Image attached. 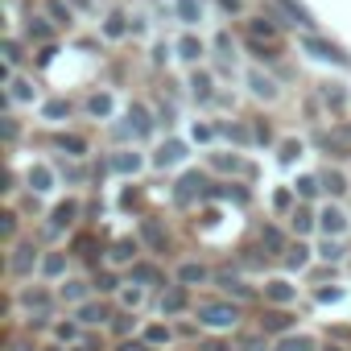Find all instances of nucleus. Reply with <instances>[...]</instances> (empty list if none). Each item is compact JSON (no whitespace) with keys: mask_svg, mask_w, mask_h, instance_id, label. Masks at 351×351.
I'll return each instance as SVG.
<instances>
[{"mask_svg":"<svg viewBox=\"0 0 351 351\" xmlns=\"http://www.w3.org/2000/svg\"><path fill=\"white\" fill-rule=\"evenodd\" d=\"M326 228H343V215L339 211H326Z\"/></svg>","mask_w":351,"mask_h":351,"instance_id":"f257e3e1","label":"nucleus"}]
</instances>
